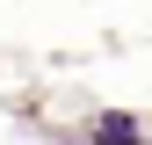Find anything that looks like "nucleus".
<instances>
[{"label": "nucleus", "instance_id": "obj_1", "mask_svg": "<svg viewBox=\"0 0 152 145\" xmlns=\"http://www.w3.org/2000/svg\"><path fill=\"white\" fill-rule=\"evenodd\" d=\"M94 138H102V145H145L130 116H102V123H94Z\"/></svg>", "mask_w": 152, "mask_h": 145}]
</instances>
